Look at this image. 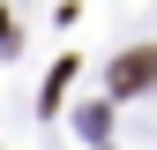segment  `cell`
Returning <instances> with one entry per match:
<instances>
[{
    "instance_id": "obj_1",
    "label": "cell",
    "mask_w": 157,
    "mask_h": 150,
    "mask_svg": "<svg viewBox=\"0 0 157 150\" xmlns=\"http://www.w3.org/2000/svg\"><path fill=\"white\" fill-rule=\"evenodd\" d=\"M157 83V45H135V53H120V60H112V90H150Z\"/></svg>"
}]
</instances>
